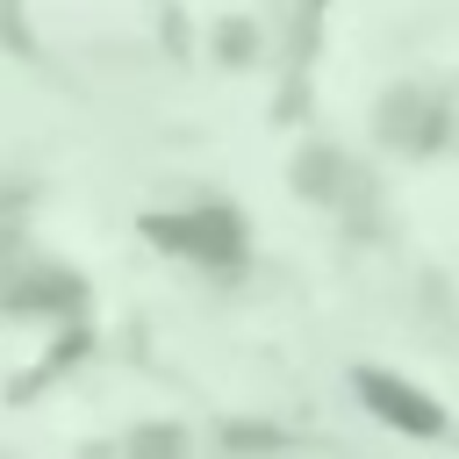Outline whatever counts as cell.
<instances>
[{
  "instance_id": "1",
  "label": "cell",
  "mask_w": 459,
  "mask_h": 459,
  "mask_svg": "<svg viewBox=\"0 0 459 459\" xmlns=\"http://www.w3.org/2000/svg\"><path fill=\"white\" fill-rule=\"evenodd\" d=\"M151 237L165 251H186V258H208V265H237L244 258V230L230 208H194V215H158Z\"/></svg>"
},
{
  "instance_id": "2",
  "label": "cell",
  "mask_w": 459,
  "mask_h": 459,
  "mask_svg": "<svg viewBox=\"0 0 459 459\" xmlns=\"http://www.w3.org/2000/svg\"><path fill=\"white\" fill-rule=\"evenodd\" d=\"M359 394H366L373 416H387V423L409 430V437H437V430H445L437 402H423V394H416L409 380H394V373H359Z\"/></svg>"
}]
</instances>
